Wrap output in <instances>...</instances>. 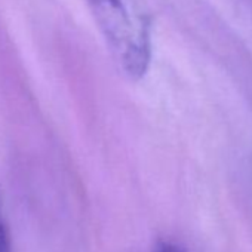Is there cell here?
Segmentation results:
<instances>
[{"label": "cell", "mask_w": 252, "mask_h": 252, "mask_svg": "<svg viewBox=\"0 0 252 252\" xmlns=\"http://www.w3.org/2000/svg\"><path fill=\"white\" fill-rule=\"evenodd\" d=\"M105 45L129 79L143 77L152 60V24L147 14L126 0H86Z\"/></svg>", "instance_id": "1"}, {"label": "cell", "mask_w": 252, "mask_h": 252, "mask_svg": "<svg viewBox=\"0 0 252 252\" xmlns=\"http://www.w3.org/2000/svg\"><path fill=\"white\" fill-rule=\"evenodd\" d=\"M0 252H11V237L2 211H0Z\"/></svg>", "instance_id": "2"}, {"label": "cell", "mask_w": 252, "mask_h": 252, "mask_svg": "<svg viewBox=\"0 0 252 252\" xmlns=\"http://www.w3.org/2000/svg\"><path fill=\"white\" fill-rule=\"evenodd\" d=\"M153 252H186L181 246L175 245V243H171V242H160L155 249Z\"/></svg>", "instance_id": "3"}]
</instances>
